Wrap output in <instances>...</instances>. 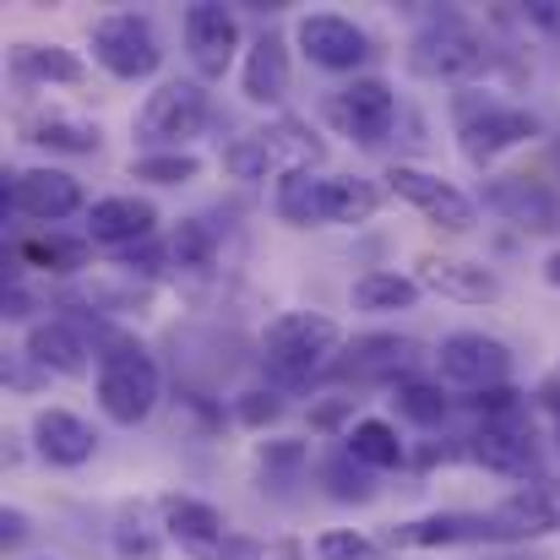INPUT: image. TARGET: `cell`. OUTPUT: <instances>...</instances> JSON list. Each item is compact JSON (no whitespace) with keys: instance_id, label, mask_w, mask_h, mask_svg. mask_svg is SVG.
I'll return each instance as SVG.
<instances>
[{"instance_id":"45","label":"cell","mask_w":560,"mask_h":560,"mask_svg":"<svg viewBox=\"0 0 560 560\" xmlns=\"http://www.w3.org/2000/svg\"><path fill=\"white\" fill-rule=\"evenodd\" d=\"M501 560H550V556H528V550H506Z\"/></svg>"},{"instance_id":"42","label":"cell","mask_w":560,"mask_h":560,"mask_svg":"<svg viewBox=\"0 0 560 560\" xmlns=\"http://www.w3.org/2000/svg\"><path fill=\"white\" fill-rule=\"evenodd\" d=\"M27 311H33V294L22 283H11L5 289V322H27Z\"/></svg>"},{"instance_id":"23","label":"cell","mask_w":560,"mask_h":560,"mask_svg":"<svg viewBox=\"0 0 560 560\" xmlns=\"http://www.w3.org/2000/svg\"><path fill=\"white\" fill-rule=\"evenodd\" d=\"M11 71L27 77V82H66V88L88 77L82 60L71 49H60V44H16L11 49Z\"/></svg>"},{"instance_id":"7","label":"cell","mask_w":560,"mask_h":560,"mask_svg":"<svg viewBox=\"0 0 560 560\" xmlns=\"http://www.w3.org/2000/svg\"><path fill=\"white\" fill-rule=\"evenodd\" d=\"M327 115H332V126H338L343 137H354L360 148H381V142L392 137L397 98H392V88H386L381 77H354L349 88L332 93Z\"/></svg>"},{"instance_id":"31","label":"cell","mask_w":560,"mask_h":560,"mask_svg":"<svg viewBox=\"0 0 560 560\" xmlns=\"http://www.w3.org/2000/svg\"><path fill=\"white\" fill-rule=\"evenodd\" d=\"M457 539H474V517H419V523L392 528V545H402V550H435V545H457Z\"/></svg>"},{"instance_id":"26","label":"cell","mask_w":560,"mask_h":560,"mask_svg":"<svg viewBox=\"0 0 560 560\" xmlns=\"http://www.w3.org/2000/svg\"><path fill=\"white\" fill-rule=\"evenodd\" d=\"M343 452L360 463V468H397L408 452H402V441H397V430L386 424V419H360L349 435H343Z\"/></svg>"},{"instance_id":"8","label":"cell","mask_w":560,"mask_h":560,"mask_svg":"<svg viewBox=\"0 0 560 560\" xmlns=\"http://www.w3.org/2000/svg\"><path fill=\"white\" fill-rule=\"evenodd\" d=\"M435 365L452 386H468V392H490V386H506L512 375V354L506 343L485 338V332H452L441 349H435Z\"/></svg>"},{"instance_id":"37","label":"cell","mask_w":560,"mask_h":560,"mask_svg":"<svg viewBox=\"0 0 560 560\" xmlns=\"http://www.w3.org/2000/svg\"><path fill=\"white\" fill-rule=\"evenodd\" d=\"M365 556H371V545L360 534H349V528H332V534L316 539V560H365Z\"/></svg>"},{"instance_id":"13","label":"cell","mask_w":560,"mask_h":560,"mask_svg":"<svg viewBox=\"0 0 560 560\" xmlns=\"http://www.w3.org/2000/svg\"><path fill=\"white\" fill-rule=\"evenodd\" d=\"M550 528H556V506L545 490H517L485 517H474V539H490V545H528V539H545Z\"/></svg>"},{"instance_id":"2","label":"cell","mask_w":560,"mask_h":560,"mask_svg":"<svg viewBox=\"0 0 560 560\" xmlns=\"http://www.w3.org/2000/svg\"><path fill=\"white\" fill-rule=\"evenodd\" d=\"M98 408L115 424H142L159 408V365L126 332H98Z\"/></svg>"},{"instance_id":"9","label":"cell","mask_w":560,"mask_h":560,"mask_svg":"<svg viewBox=\"0 0 560 560\" xmlns=\"http://www.w3.org/2000/svg\"><path fill=\"white\" fill-rule=\"evenodd\" d=\"M186 49H190V66L201 82H218L229 66H234V49H240V22L229 5H186Z\"/></svg>"},{"instance_id":"43","label":"cell","mask_w":560,"mask_h":560,"mask_svg":"<svg viewBox=\"0 0 560 560\" xmlns=\"http://www.w3.org/2000/svg\"><path fill=\"white\" fill-rule=\"evenodd\" d=\"M0 534H5V545H16V539L27 534V523H22V512H5V523H0Z\"/></svg>"},{"instance_id":"12","label":"cell","mask_w":560,"mask_h":560,"mask_svg":"<svg viewBox=\"0 0 560 560\" xmlns=\"http://www.w3.org/2000/svg\"><path fill=\"white\" fill-rule=\"evenodd\" d=\"M386 186L397 190L402 201H413L435 229H452V234H463V229H474V201L463 196L457 186H446L441 175H430V170H413V164H397L392 175H386Z\"/></svg>"},{"instance_id":"20","label":"cell","mask_w":560,"mask_h":560,"mask_svg":"<svg viewBox=\"0 0 560 560\" xmlns=\"http://www.w3.org/2000/svg\"><path fill=\"white\" fill-rule=\"evenodd\" d=\"M468 452H474L485 468H495V474H512V479H528V474H534V435H528L517 419L474 430V435H468Z\"/></svg>"},{"instance_id":"21","label":"cell","mask_w":560,"mask_h":560,"mask_svg":"<svg viewBox=\"0 0 560 560\" xmlns=\"http://www.w3.org/2000/svg\"><path fill=\"white\" fill-rule=\"evenodd\" d=\"M27 360L55 375H82L88 371V338L66 322H38V327H27Z\"/></svg>"},{"instance_id":"25","label":"cell","mask_w":560,"mask_h":560,"mask_svg":"<svg viewBox=\"0 0 560 560\" xmlns=\"http://www.w3.org/2000/svg\"><path fill=\"white\" fill-rule=\"evenodd\" d=\"M375 207H381V190L371 180H354V175L322 180V223H365Z\"/></svg>"},{"instance_id":"29","label":"cell","mask_w":560,"mask_h":560,"mask_svg":"<svg viewBox=\"0 0 560 560\" xmlns=\"http://www.w3.org/2000/svg\"><path fill=\"white\" fill-rule=\"evenodd\" d=\"M278 164H283V159H278V148H272L267 131H256V137H234V142L223 148V170H229L234 180H267Z\"/></svg>"},{"instance_id":"36","label":"cell","mask_w":560,"mask_h":560,"mask_svg":"<svg viewBox=\"0 0 560 560\" xmlns=\"http://www.w3.org/2000/svg\"><path fill=\"white\" fill-rule=\"evenodd\" d=\"M278 413H283V397H278V392H245V397L234 402V419H240V424H250V430L272 424Z\"/></svg>"},{"instance_id":"15","label":"cell","mask_w":560,"mask_h":560,"mask_svg":"<svg viewBox=\"0 0 560 560\" xmlns=\"http://www.w3.org/2000/svg\"><path fill=\"white\" fill-rule=\"evenodd\" d=\"M419 283L435 289L441 300H457V305H490L501 300V278L485 267V261H463V256H419Z\"/></svg>"},{"instance_id":"32","label":"cell","mask_w":560,"mask_h":560,"mask_svg":"<svg viewBox=\"0 0 560 560\" xmlns=\"http://www.w3.org/2000/svg\"><path fill=\"white\" fill-rule=\"evenodd\" d=\"M16 261L44 267V272H77V267H88V240H22Z\"/></svg>"},{"instance_id":"11","label":"cell","mask_w":560,"mask_h":560,"mask_svg":"<svg viewBox=\"0 0 560 560\" xmlns=\"http://www.w3.org/2000/svg\"><path fill=\"white\" fill-rule=\"evenodd\" d=\"M485 207H495L506 223L528 229V234H550L560 229V190L534 180V175H501L485 186Z\"/></svg>"},{"instance_id":"24","label":"cell","mask_w":560,"mask_h":560,"mask_svg":"<svg viewBox=\"0 0 560 560\" xmlns=\"http://www.w3.org/2000/svg\"><path fill=\"white\" fill-rule=\"evenodd\" d=\"M22 131H27V142L55 148V153H98V126L71 120V115H55V109L49 115H27Z\"/></svg>"},{"instance_id":"14","label":"cell","mask_w":560,"mask_h":560,"mask_svg":"<svg viewBox=\"0 0 560 560\" xmlns=\"http://www.w3.org/2000/svg\"><path fill=\"white\" fill-rule=\"evenodd\" d=\"M5 207L22 218L55 223V218H71L82 207V186L60 170H22V175H5Z\"/></svg>"},{"instance_id":"34","label":"cell","mask_w":560,"mask_h":560,"mask_svg":"<svg viewBox=\"0 0 560 560\" xmlns=\"http://www.w3.org/2000/svg\"><path fill=\"white\" fill-rule=\"evenodd\" d=\"M212 250H218V234L201 218H180V229L170 234V261L175 267H212Z\"/></svg>"},{"instance_id":"18","label":"cell","mask_w":560,"mask_h":560,"mask_svg":"<svg viewBox=\"0 0 560 560\" xmlns=\"http://www.w3.org/2000/svg\"><path fill=\"white\" fill-rule=\"evenodd\" d=\"M419 360V343L413 338H397V332H365L349 343V354L332 365L338 375H354V381H397Z\"/></svg>"},{"instance_id":"28","label":"cell","mask_w":560,"mask_h":560,"mask_svg":"<svg viewBox=\"0 0 560 560\" xmlns=\"http://www.w3.org/2000/svg\"><path fill=\"white\" fill-rule=\"evenodd\" d=\"M278 218L294 229L322 223V180L311 170H283L278 175Z\"/></svg>"},{"instance_id":"17","label":"cell","mask_w":560,"mask_h":560,"mask_svg":"<svg viewBox=\"0 0 560 560\" xmlns=\"http://www.w3.org/2000/svg\"><path fill=\"white\" fill-rule=\"evenodd\" d=\"M33 441H38V457L55 463V468H82L93 452H98V435L88 419L66 413V408H38L33 419Z\"/></svg>"},{"instance_id":"19","label":"cell","mask_w":560,"mask_h":560,"mask_svg":"<svg viewBox=\"0 0 560 560\" xmlns=\"http://www.w3.org/2000/svg\"><path fill=\"white\" fill-rule=\"evenodd\" d=\"M240 93L250 104H283L289 98V44L278 33H261L245 49V71H240Z\"/></svg>"},{"instance_id":"16","label":"cell","mask_w":560,"mask_h":560,"mask_svg":"<svg viewBox=\"0 0 560 560\" xmlns=\"http://www.w3.org/2000/svg\"><path fill=\"white\" fill-rule=\"evenodd\" d=\"M88 234L98 245H142L159 234V207L142 196H104L88 207Z\"/></svg>"},{"instance_id":"3","label":"cell","mask_w":560,"mask_h":560,"mask_svg":"<svg viewBox=\"0 0 560 560\" xmlns=\"http://www.w3.org/2000/svg\"><path fill=\"white\" fill-rule=\"evenodd\" d=\"M485 66H490V44H485L468 22H457V16L430 22V27L408 44V71H413V77L463 82V77H479Z\"/></svg>"},{"instance_id":"4","label":"cell","mask_w":560,"mask_h":560,"mask_svg":"<svg viewBox=\"0 0 560 560\" xmlns=\"http://www.w3.org/2000/svg\"><path fill=\"white\" fill-rule=\"evenodd\" d=\"M93 60L120 77V82H148L159 66H164V49L148 27V16L137 11H115V16H98L93 22Z\"/></svg>"},{"instance_id":"44","label":"cell","mask_w":560,"mask_h":560,"mask_svg":"<svg viewBox=\"0 0 560 560\" xmlns=\"http://www.w3.org/2000/svg\"><path fill=\"white\" fill-rule=\"evenodd\" d=\"M545 278H550V283H556V289H560V250H556V256H550V261H545Z\"/></svg>"},{"instance_id":"46","label":"cell","mask_w":560,"mask_h":560,"mask_svg":"<svg viewBox=\"0 0 560 560\" xmlns=\"http://www.w3.org/2000/svg\"><path fill=\"white\" fill-rule=\"evenodd\" d=\"M556 164H560V148H556Z\"/></svg>"},{"instance_id":"35","label":"cell","mask_w":560,"mask_h":560,"mask_svg":"<svg viewBox=\"0 0 560 560\" xmlns=\"http://www.w3.org/2000/svg\"><path fill=\"white\" fill-rule=\"evenodd\" d=\"M327 490H332L338 501H371V474L343 452V457H332V463H327Z\"/></svg>"},{"instance_id":"39","label":"cell","mask_w":560,"mask_h":560,"mask_svg":"<svg viewBox=\"0 0 560 560\" xmlns=\"http://www.w3.org/2000/svg\"><path fill=\"white\" fill-rule=\"evenodd\" d=\"M115 550H120L126 560H159V539L131 534V528H115Z\"/></svg>"},{"instance_id":"27","label":"cell","mask_w":560,"mask_h":560,"mask_svg":"<svg viewBox=\"0 0 560 560\" xmlns=\"http://www.w3.org/2000/svg\"><path fill=\"white\" fill-rule=\"evenodd\" d=\"M349 300H354V311H408L419 300V278H402V272H381L375 267L365 278H354Z\"/></svg>"},{"instance_id":"38","label":"cell","mask_w":560,"mask_h":560,"mask_svg":"<svg viewBox=\"0 0 560 560\" xmlns=\"http://www.w3.org/2000/svg\"><path fill=\"white\" fill-rule=\"evenodd\" d=\"M164 261H170V245H159V240H142V250L131 245V256L120 261L126 272H142V278H153V272H164Z\"/></svg>"},{"instance_id":"10","label":"cell","mask_w":560,"mask_h":560,"mask_svg":"<svg viewBox=\"0 0 560 560\" xmlns=\"http://www.w3.org/2000/svg\"><path fill=\"white\" fill-rule=\"evenodd\" d=\"M294 38H300L305 60H311V66H322V71H354V66L371 55V38H365V27H354V22H349V16H338V11L300 16Z\"/></svg>"},{"instance_id":"22","label":"cell","mask_w":560,"mask_h":560,"mask_svg":"<svg viewBox=\"0 0 560 560\" xmlns=\"http://www.w3.org/2000/svg\"><path fill=\"white\" fill-rule=\"evenodd\" d=\"M164 528H170V539H180V550L212 545V539L229 534L223 512L207 506V501H190V495H164Z\"/></svg>"},{"instance_id":"6","label":"cell","mask_w":560,"mask_h":560,"mask_svg":"<svg viewBox=\"0 0 560 560\" xmlns=\"http://www.w3.org/2000/svg\"><path fill=\"white\" fill-rule=\"evenodd\" d=\"M457 120H463V153L479 170L490 159H501L506 148H523V142L539 137V115L506 109V104H468V98H457Z\"/></svg>"},{"instance_id":"30","label":"cell","mask_w":560,"mask_h":560,"mask_svg":"<svg viewBox=\"0 0 560 560\" xmlns=\"http://www.w3.org/2000/svg\"><path fill=\"white\" fill-rule=\"evenodd\" d=\"M392 402H397L402 419H413L424 430L446 419V392H441V381H424V375H402L397 392H392Z\"/></svg>"},{"instance_id":"40","label":"cell","mask_w":560,"mask_h":560,"mask_svg":"<svg viewBox=\"0 0 560 560\" xmlns=\"http://www.w3.org/2000/svg\"><path fill=\"white\" fill-rule=\"evenodd\" d=\"M349 408H354V397H327V402L311 408V424H316V430H332V424L349 419Z\"/></svg>"},{"instance_id":"5","label":"cell","mask_w":560,"mask_h":560,"mask_svg":"<svg viewBox=\"0 0 560 560\" xmlns=\"http://www.w3.org/2000/svg\"><path fill=\"white\" fill-rule=\"evenodd\" d=\"M207 115H212V104H207V88H201V82H164V88L142 104L137 137L153 142V148H164V153H180L190 137H201Z\"/></svg>"},{"instance_id":"33","label":"cell","mask_w":560,"mask_h":560,"mask_svg":"<svg viewBox=\"0 0 560 560\" xmlns=\"http://www.w3.org/2000/svg\"><path fill=\"white\" fill-rule=\"evenodd\" d=\"M196 175H201L196 153H142V159H131V180H148V186H186Z\"/></svg>"},{"instance_id":"41","label":"cell","mask_w":560,"mask_h":560,"mask_svg":"<svg viewBox=\"0 0 560 560\" xmlns=\"http://www.w3.org/2000/svg\"><path fill=\"white\" fill-rule=\"evenodd\" d=\"M261 463H267V468H294V463H305V446H300V441H278V446H261Z\"/></svg>"},{"instance_id":"1","label":"cell","mask_w":560,"mask_h":560,"mask_svg":"<svg viewBox=\"0 0 560 560\" xmlns=\"http://www.w3.org/2000/svg\"><path fill=\"white\" fill-rule=\"evenodd\" d=\"M338 322L322 311H283L278 322H267L261 332V365L272 386H305L311 375L338 365Z\"/></svg>"}]
</instances>
